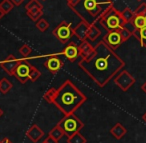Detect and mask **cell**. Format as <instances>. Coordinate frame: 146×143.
Returning <instances> with one entry per match:
<instances>
[{
    "instance_id": "484cf974",
    "label": "cell",
    "mask_w": 146,
    "mask_h": 143,
    "mask_svg": "<svg viewBox=\"0 0 146 143\" xmlns=\"http://www.w3.org/2000/svg\"><path fill=\"white\" fill-rule=\"evenodd\" d=\"M119 33H120V35H121V38L123 42L127 41L128 39L132 36V31L130 30L129 28H127V26H124V27H122V28H120Z\"/></svg>"
},
{
    "instance_id": "8fae6325",
    "label": "cell",
    "mask_w": 146,
    "mask_h": 143,
    "mask_svg": "<svg viewBox=\"0 0 146 143\" xmlns=\"http://www.w3.org/2000/svg\"><path fill=\"white\" fill-rule=\"evenodd\" d=\"M61 54H63L67 59H68L70 62H74L78 57L80 56L79 55V48L78 46L75 44L74 42H70L64 49L62 50Z\"/></svg>"
},
{
    "instance_id": "4fadbf2b",
    "label": "cell",
    "mask_w": 146,
    "mask_h": 143,
    "mask_svg": "<svg viewBox=\"0 0 146 143\" xmlns=\"http://www.w3.org/2000/svg\"><path fill=\"white\" fill-rule=\"evenodd\" d=\"M63 65H64L63 61L56 56L49 57V58L47 59L44 63V66L46 67V68L48 69L51 73H53V74L56 73V72H58L61 68H63Z\"/></svg>"
},
{
    "instance_id": "4316f807",
    "label": "cell",
    "mask_w": 146,
    "mask_h": 143,
    "mask_svg": "<svg viewBox=\"0 0 146 143\" xmlns=\"http://www.w3.org/2000/svg\"><path fill=\"white\" fill-rule=\"evenodd\" d=\"M36 28L41 32H45L47 29L49 28V23L47 20H45L44 18H40L36 22Z\"/></svg>"
},
{
    "instance_id": "f1b7e54d",
    "label": "cell",
    "mask_w": 146,
    "mask_h": 143,
    "mask_svg": "<svg viewBox=\"0 0 146 143\" xmlns=\"http://www.w3.org/2000/svg\"><path fill=\"white\" fill-rule=\"evenodd\" d=\"M31 52H32V48L27 44H23L22 46L19 48V53H20L23 57H26V56H28V55H30Z\"/></svg>"
},
{
    "instance_id": "d590c367",
    "label": "cell",
    "mask_w": 146,
    "mask_h": 143,
    "mask_svg": "<svg viewBox=\"0 0 146 143\" xmlns=\"http://www.w3.org/2000/svg\"><path fill=\"white\" fill-rule=\"evenodd\" d=\"M0 143H12L8 138H3L2 140H0Z\"/></svg>"
},
{
    "instance_id": "9c48e42d",
    "label": "cell",
    "mask_w": 146,
    "mask_h": 143,
    "mask_svg": "<svg viewBox=\"0 0 146 143\" xmlns=\"http://www.w3.org/2000/svg\"><path fill=\"white\" fill-rule=\"evenodd\" d=\"M102 40L105 42L106 45H108L113 50H116L123 43L121 35L119 33V29L113 31H107V33L105 34V36L103 37Z\"/></svg>"
},
{
    "instance_id": "6da1fadb",
    "label": "cell",
    "mask_w": 146,
    "mask_h": 143,
    "mask_svg": "<svg viewBox=\"0 0 146 143\" xmlns=\"http://www.w3.org/2000/svg\"><path fill=\"white\" fill-rule=\"evenodd\" d=\"M78 66L96 85L103 88L124 68L125 62L116 54L115 50L101 40L94 46L93 55L88 59H81Z\"/></svg>"
},
{
    "instance_id": "4dcf8cb0",
    "label": "cell",
    "mask_w": 146,
    "mask_h": 143,
    "mask_svg": "<svg viewBox=\"0 0 146 143\" xmlns=\"http://www.w3.org/2000/svg\"><path fill=\"white\" fill-rule=\"evenodd\" d=\"M140 45L144 48H146V26L143 27L142 29H140V37L139 40Z\"/></svg>"
},
{
    "instance_id": "7c38bea8",
    "label": "cell",
    "mask_w": 146,
    "mask_h": 143,
    "mask_svg": "<svg viewBox=\"0 0 146 143\" xmlns=\"http://www.w3.org/2000/svg\"><path fill=\"white\" fill-rule=\"evenodd\" d=\"M89 25L87 22L81 20V22H79L73 28V35H75L79 40L84 41L87 40V33L88 29H89Z\"/></svg>"
},
{
    "instance_id": "836d02e7",
    "label": "cell",
    "mask_w": 146,
    "mask_h": 143,
    "mask_svg": "<svg viewBox=\"0 0 146 143\" xmlns=\"http://www.w3.org/2000/svg\"><path fill=\"white\" fill-rule=\"evenodd\" d=\"M43 143H58V140H56V139H54L53 137L51 136H47V138L45 139L44 141H43Z\"/></svg>"
},
{
    "instance_id": "8992f818",
    "label": "cell",
    "mask_w": 146,
    "mask_h": 143,
    "mask_svg": "<svg viewBox=\"0 0 146 143\" xmlns=\"http://www.w3.org/2000/svg\"><path fill=\"white\" fill-rule=\"evenodd\" d=\"M52 34L60 41L61 43H67L73 35V29L71 28V23L62 21L59 23L52 31Z\"/></svg>"
},
{
    "instance_id": "3957f363",
    "label": "cell",
    "mask_w": 146,
    "mask_h": 143,
    "mask_svg": "<svg viewBox=\"0 0 146 143\" xmlns=\"http://www.w3.org/2000/svg\"><path fill=\"white\" fill-rule=\"evenodd\" d=\"M111 6L112 0H79L71 10L88 24H96L100 16Z\"/></svg>"
},
{
    "instance_id": "d4e9b609",
    "label": "cell",
    "mask_w": 146,
    "mask_h": 143,
    "mask_svg": "<svg viewBox=\"0 0 146 143\" xmlns=\"http://www.w3.org/2000/svg\"><path fill=\"white\" fill-rule=\"evenodd\" d=\"M13 7H14V5L11 2V0H2L1 3H0V8H1V10H2L5 14L10 12L13 9Z\"/></svg>"
},
{
    "instance_id": "d6a6232c",
    "label": "cell",
    "mask_w": 146,
    "mask_h": 143,
    "mask_svg": "<svg viewBox=\"0 0 146 143\" xmlns=\"http://www.w3.org/2000/svg\"><path fill=\"white\" fill-rule=\"evenodd\" d=\"M66 2H67V5H68V7L71 9L72 7H74L78 2H79V0H66Z\"/></svg>"
},
{
    "instance_id": "52a82bcc",
    "label": "cell",
    "mask_w": 146,
    "mask_h": 143,
    "mask_svg": "<svg viewBox=\"0 0 146 143\" xmlns=\"http://www.w3.org/2000/svg\"><path fill=\"white\" fill-rule=\"evenodd\" d=\"M135 82V78L127 70H121L114 77V83L124 92L129 90V88H131Z\"/></svg>"
},
{
    "instance_id": "e575fe53",
    "label": "cell",
    "mask_w": 146,
    "mask_h": 143,
    "mask_svg": "<svg viewBox=\"0 0 146 143\" xmlns=\"http://www.w3.org/2000/svg\"><path fill=\"white\" fill-rule=\"evenodd\" d=\"M23 1H24V0H11V2L13 3L14 6H19V5H21L23 3Z\"/></svg>"
},
{
    "instance_id": "ab89813d",
    "label": "cell",
    "mask_w": 146,
    "mask_h": 143,
    "mask_svg": "<svg viewBox=\"0 0 146 143\" xmlns=\"http://www.w3.org/2000/svg\"><path fill=\"white\" fill-rule=\"evenodd\" d=\"M2 115H3V110L1 108H0V117L2 116Z\"/></svg>"
},
{
    "instance_id": "8d00e7d4",
    "label": "cell",
    "mask_w": 146,
    "mask_h": 143,
    "mask_svg": "<svg viewBox=\"0 0 146 143\" xmlns=\"http://www.w3.org/2000/svg\"><path fill=\"white\" fill-rule=\"evenodd\" d=\"M141 90L143 91V92H144V93H145V94H146V81H145V82L143 83V84L141 85Z\"/></svg>"
},
{
    "instance_id": "5bb4252c",
    "label": "cell",
    "mask_w": 146,
    "mask_h": 143,
    "mask_svg": "<svg viewBox=\"0 0 146 143\" xmlns=\"http://www.w3.org/2000/svg\"><path fill=\"white\" fill-rule=\"evenodd\" d=\"M26 136L28 137L29 140H31L32 142L36 143L44 136V132L43 130L36 124L31 125L28 128V130L26 131Z\"/></svg>"
},
{
    "instance_id": "b9f144b4",
    "label": "cell",
    "mask_w": 146,
    "mask_h": 143,
    "mask_svg": "<svg viewBox=\"0 0 146 143\" xmlns=\"http://www.w3.org/2000/svg\"><path fill=\"white\" fill-rule=\"evenodd\" d=\"M137 1H142V0H137Z\"/></svg>"
},
{
    "instance_id": "83f0119b",
    "label": "cell",
    "mask_w": 146,
    "mask_h": 143,
    "mask_svg": "<svg viewBox=\"0 0 146 143\" xmlns=\"http://www.w3.org/2000/svg\"><path fill=\"white\" fill-rule=\"evenodd\" d=\"M40 76H41V72L36 68V67L32 65L30 74H29V80H31V82H35V81L38 80Z\"/></svg>"
},
{
    "instance_id": "ac0fdd59",
    "label": "cell",
    "mask_w": 146,
    "mask_h": 143,
    "mask_svg": "<svg viewBox=\"0 0 146 143\" xmlns=\"http://www.w3.org/2000/svg\"><path fill=\"white\" fill-rule=\"evenodd\" d=\"M101 34V31L96 24H90L87 33V39L89 41H95Z\"/></svg>"
},
{
    "instance_id": "7bdbcfd3",
    "label": "cell",
    "mask_w": 146,
    "mask_h": 143,
    "mask_svg": "<svg viewBox=\"0 0 146 143\" xmlns=\"http://www.w3.org/2000/svg\"><path fill=\"white\" fill-rule=\"evenodd\" d=\"M42 1H46V0H42Z\"/></svg>"
},
{
    "instance_id": "7402d4cb",
    "label": "cell",
    "mask_w": 146,
    "mask_h": 143,
    "mask_svg": "<svg viewBox=\"0 0 146 143\" xmlns=\"http://www.w3.org/2000/svg\"><path fill=\"white\" fill-rule=\"evenodd\" d=\"M48 135L59 141L63 136H64V132H63V130L58 126V125H55V126L53 127V128L51 129L50 131H49V134Z\"/></svg>"
},
{
    "instance_id": "277c9868",
    "label": "cell",
    "mask_w": 146,
    "mask_h": 143,
    "mask_svg": "<svg viewBox=\"0 0 146 143\" xmlns=\"http://www.w3.org/2000/svg\"><path fill=\"white\" fill-rule=\"evenodd\" d=\"M98 23L107 31L118 30L126 25L121 16V12L114 6H111L100 16Z\"/></svg>"
},
{
    "instance_id": "7a4b0ae2",
    "label": "cell",
    "mask_w": 146,
    "mask_h": 143,
    "mask_svg": "<svg viewBox=\"0 0 146 143\" xmlns=\"http://www.w3.org/2000/svg\"><path fill=\"white\" fill-rule=\"evenodd\" d=\"M87 100L83 92L71 80H66L57 88L56 96L52 104L60 110L64 116L71 115Z\"/></svg>"
},
{
    "instance_id": "603a6c76",
    "label": "cell",
    "mask_w": 146,
    "mask_h": 143,
    "mask_svg": "<svg viewBox=\"0 0 146 143\" xmlns=\"http://www.w3.org/2000/svg\"><path fill=\"white\" fill-rule=\"evenodd\" d=\"M121 16L123 18L124 22L127 24V23L131 22L132 19L135 16V14H134V11H132L130 8H125L123 11H121Z\"/></svg>"
},
{
    "instance_id": "30bf717a",
    "label": "cell",
    "mask_w": 146,
    "mask_h": 143,
    "mask_svg": "<svg viewBox=\"0 0 146 143\" xmlns=\"http://www.w3.org/2000/svg\"><path fill=\"white\" fill-rule=\"evenodd\" d=\"M19 62H20V59H17L13 54H9L4 60L0 62V66L7 74L10 75V76H13L14 71L16 69V67L18 66Z\"/></svg>"
},
{
    "instance_id": "cb8c5ba5",
    "label": "cell",
    "mask_w": 146,
    "mask_h": 143,
    "mask_svg": "<svg viewBox=\"0 0 146 143\" xmlns=\"http://www.w3.org/2000/svg\"><path fill=\"white\" fill-rule=\"evenodd\" d=\"M56 92H57V89L52 87V88L48 89V90L44 93L43 98H44V100L47 101V102L53 103V101H54V99H55V96H56Z\"/></svg>"
},
{
    "instance_id": "ba28073f",
    "label": "cell",
    "mask_w": 146,
    "mask_h": 143,
    "mask_svg": "<svg viewBox=\"0 0 146 143\" xmlns=\"http://www.w3.org/2000/svg\"><path fill=\"white\" fill-rule=\"evenodd\" d=\"M31 67L32 65L25 59H20L18 66L16 67L14 71V75L13 76L17 79L20 83L25 84L27 80H29V74H30Z\"/></svg>"
},
{
    "instance_id": "e0dca14e",
    "label": "cell",
    "mask_w": 146,
    "mask_h": 143,
    "mask_svg": "<svg viewBox=\"0 0 146 143\" xmlns=\"http://www.w3.org/2000/svg\"><path fill=\"white\" fill-rule=\"evenodd\" d=\"M26 14L32 21L37 22L43 16V9L39 8V7H35V8L26 10Z\"/></svg>"
},
{
    "instance_id": "ffe728a7",
    "label": "cell",
    "mask_w": 146,
    "mask_h": 143,
    "mask_svg": "<svg viewBox=\"0 0 146 143\" xmlns=\"http://www.w3.org/2000/svg\"><path fill=\"white\" fill-rule=\"evenodd\" d=\"M12 88V83L7 78L0 79V92L3 94H7Z\"/></svg>"
},
{
    "instance_id": "5b68a950",
    "label": "cell",
    "mask_w": 146,
    "mask_h": 143,
    "mask_svg": "<svg viewBox=\"0 0 146 143\" xmlns=\"http://www.w3.org/2000/svg\"><path fill=\"white\" fill-rule=\"evenodd\" d=\"M57 125L62 129L64 135L67 137H70L75 133L80 132L81 129L84 127V123L74 113L71 115L64 116L57 123Z\"/></svg>"
},
{
    "instance_id": "d6986e66",
    "label": "cell",
    "mask_w": 146,
    "mask_h": 143,
    "mask_svg": "<svg viewBox=\"0 0 146 143\" xmlns=\"http://www.w3.org/2000/svg\"><path fill=\"white\" fill-rule=\"evenodd\" d=\"M130 24L136 29H142L143 27H145V17L142 15H135Z\"/></svg>"
},
{
    "instance_id": "9a60e30c",
    "label": "cell",
    "mask_w": 146,
    "mask_h": 143,
    "mask_svg": "<svg viewBox=\"0 0 146 143\" xmlns=\"http://www.w3.org/2000/svg\"><path fill=\"white\" fill-rule=\"evenodd\" d=\"M78 48H79V55L81 56V59H88L94 53V46H92L87 40L81 41Z\"/></svg>"
},
{
    "instance_id": "f546056e",
    "label": "cell",
    "mask_w": 146,
    "mask_h": 143,
    "mask_svg": "<svg viewBox=\"0 0 146 143\" xmlns=\"http://www.w3.org/2000/svg\"><path fill=\"white\" fill-rule=\"evenodd\" d=\"M35 7H39V8L43 9V5L39 2L38 0H30V1H29V2L25 5V9H26V10L35 8Z\"/></svg>"
},
{
    "instance_id": "74e56055",
    "label": "cell",
    "mask_w": 146,
    "mask_h": 143,
    "mask_svg": "<svg viewBox=\"0 0 146 143\" xmlns=\"http://www.w3.org/2000/svg\"><path fill=\"white\" fill-rule=\"evenodd\" d=\"M4 15H5V13L3 12L2 10H1V8H0V20H1V19H2V17L4 16Z\"/></svg>"
},
{
    "instance_id": "f35d334b",
    "label": "cell",
    "mask_w": 146,
    "mask_h": 143,
    "mask_svg": "<svg viewBox=\"0 0 146 143\" xmlns=\"http://www.w3.org/2000/svg\"><path fill=\"white\" fill-rule=\"evenodd\" d=\"M142 119H143V121H144V122L146 123V112L144 113L143 115H142Z\"/></svg>"
},
{
    "instance_id": "60d3db41",
    "label": "cell",
    "mask_w": 146,
    "mask_h": 143,
    "mask_svg": "<svg viewBox=\"0 0 146 143\" xmlns=\"http://www.w3.org/2000/svg\"><path fill=\"white\" fill-rule=\"evenodd\" d=\"M145 26H146V16H145Z\"/></svg>"
},
{
    "instance_id": "2e32d148",
    "label": "cell",
    "mask_w": 146,
    "mask_h": 143,
    "mask_svg": "<svg viewBox=\"0 0 146 143\" xmlns=\"http://www.w3.org/2000/svg\"><path fill=\"white\" fill-rule=\"evenodd\" d=\"M126 133H127V129L119 122L116 123V124L110 129V134L115 139H117V140H120V139L123 138L126 135Z\"/></svg>"
},
{
    "instance_id": "44dd1931",
    "label": "cell",
    "mask_w": 146,
    "mask_h": 143,
    "mask_svg": "<svg viewBox=\"0 0 146 143\" xmlns=\"http://www.w3.org/2000/svg\"><path fill=\"white\" fill-rule=\"evenodd\" d=\"M87 140L80 132L75 133L70 137H67V143H86Z\"/></svg>"
},
{
    "instance_id": "1f68e13d",
    "label": "cell",
    "mask_w": 146,
    "mask_h": 143,
    "mask_svg": "<svg viewBox=\"0 0 146 143\" xmlns=\"http://www.w3.org/2000/svg\"><path fill=\"white\" fill-rule=\"evenodd\" d=\"M135 15H142V16H146V3H141L137 8L134 11Z\"/></svg>"
}]
</instances>
